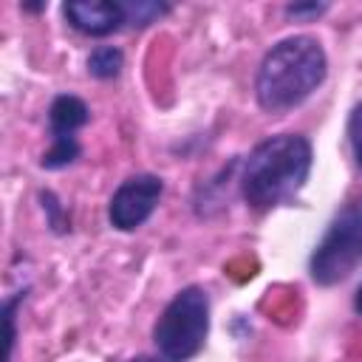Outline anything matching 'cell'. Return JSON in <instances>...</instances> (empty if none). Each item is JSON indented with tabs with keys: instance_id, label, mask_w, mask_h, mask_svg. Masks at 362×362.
<instances>
[{
	"instance_id": "10",
	"label": "cell",
	"mask_w": 362,
	"mask_h": 362,
	"mask_svg": "<svg viewBox=\"0 0 362 362\" xmlns=\"http://www.w3.org/2000/svg\"><path fill=\"white\" fill-rule=\"evenodd\" d=\"M348 144H351V153H354L356 167L362 170V102L348 116Z\"/></svg>"
},
{
	"instance_id": "2",
	"label": "cell",
	"mask_w": 362,
	"mask_h": 362,
	"mask_svg": "<svg viewBox=\"0 0 362 362\" xmlns=\"http://www.w3.org/2000/svg\"><path fill=\"white\" fill-rule=\"evenodd\" d=\"M311 173V141L297 133H283L260 141L240 173V195L255 209L288 204L303 189Z\"/></svg>"
},
{
	"instance_id": "8",
	"label": "cell",
	"mask_w": 362,
	"mask_h": 362,
	"mask_svg": "<svg viewBox=\"0 0 362 362\" xmlns=\"http://www.w3.org/2000/svg\"><path fill=\"white\" fill-rule=\"evenodd\" d=\"M122 65H124V57H122V51L113 48V45H99V48L88 57V71H90V76H96V79H113V76H119Z\"/></svg>"
},
{
	"instance_id": "3",
	"label": "cell",
	"mask_w": 362,
	"mask_h": 362,
	"mask_svg": "<svg viewBox=\"0 0 362 362\" xmlns=\"http://www.w3.org/2000/svg\"><path fill=\"white\" fill-rule=\"evenodd\" d=\"M206 334H209V297L201 286H187L161 311L153 328V342L164 362H187L204 348Z\"/></svg>"
},
{
	"instance_id": "5",
	"label": "cell",
	"mask_w": 362,
	"mask_h": 362,
	"mask_svg": "<svg viewBox=\"0 0 362 362\" xmlns=\"http://www.w3.org/2000/svg\"><path fill=\"white\" fill-rule=\"evenodd\" d=\"M90 119V110L88 105L79 99V96H71V93H62L51 102L48 107V127H51V150L42 153L40 164L45 170H59V167H68L71 161H76L79 156V141H76V130L82 124H88Z\"/></svg>"
},
{
	"instance_id": "12",
	"label": "cell",
	"mask_w": 362,
	"mask_h": 362,
	"mask_svg": "<svg viewBox=\"0 0 362 362\" xmlns=\"http://www.w3.org/2000/svg\"><path fill=\"white\" fill-rule=\"evenodd\" d=\"M325 8H328L325 3H297V6H288L286 14H288V17H317V14H322Z\"/></svg>"
},
{
	"instance_id": "14",
	"label": "cell",
	"mask_w": 362,
	"mask_h": 362,
	"mask_svg": "<svg viewBox=\"0 0 362 362\" xmlns=\"http://www.w3.org/2000/svg\"><path fill=\"white\" fill-rule=\"evenodd\" d=\"M130 362H161V359H156V356H136V359H130Z\"/></svg>"
},
{
	"instance_id": "1",
	"label": "cell",
	"mask_w": 362,
	"mask_h": 362,
	"mask_svg": "<svg viewBox=\"0 0 362 362\" xmlns=\"http://www.w3.org/2000/svg\"><path fill=\"white\" fill-rule=\"evenodd\" d=\"M325 71L328 59L314 37H286L266 51L257 68V105L266 113H288L322 85Z\"/></svg>"
},
{
	"instance_id": "11",
	"label": "cell",
	"mask_w": 362,
	"mask_h": 362,
	"mask_svg": "<svg viewBox=\"0 0 362 362\" xmlns=\"http://www.w3.org/2000/svg\"><path fill=\"white\" fill-rule=\"evenodd\" d=\"M25 300V291H17L6 305H3V322H6V362L11 359V348H14V308Z\"/></svg>"
},
{
	"instance_id": "7",
	"label": "cell",
	"mask_w": 362,
	"mask_h": 362,
	"mask_svg": "<svg viewBox=\"0 0 362 362\" xmlns=\"http://www.w3.org/2000/svg\"><path fill=\"white\" fill-rule=\"evenodd\" d=\"M71 28L88 37H107L127 25V6L113 0H74L62 6Z\"/></svg>"
},
{
	"instance_id": "13",
	"label": "cell",
	"mask_w": 362,
	"mask_h": 362,
	"mask_svg": "<svg viewBox=\"0 0 362 362\" xmlns=\"http://www.w3.org/2000/svg\"><path fill=\"white\" fill-rule=\"evenodd\" d=\"M354 311L362 317V286L356 288V294H354Z\"/></svg>"
},
{
	"instance_id": "4",
	"label": "cell",
	"mask_w": 362,
	"mask_h": 362,
	"mask_svg": "<svg viewBox=\"0 0 362 362\" xmlns=\"http://www.w3.org/2000/svg\"><path fill=\"white\" fill-rule=\"evenodd\" d=\"M362 266V198L345 204L317 243L308 272L314 283L334 286Z\"/></svg>"
},
{
	"instance_id": "6",
	"label": "cell",
	"mask_w": 362,
	"mask_h": 362,
	"mask_svg": "<svg viewBox=\"0 0 362 362\" xmlns=\"http://www.w3.org/2000/svg\"><path fill=\"white\" fill-rule=\"evenodd\" d=\"M164 192V184L158 175L141 173V175H130L119 184V189L113 192L110 204H107V221L113 229L119 232H133L139 229L156 209L158 198Z\"/></svg>"
},
{
	"instance_id": "9",
	"label": "cell",
	"mask_w": 362,
	"mask_h": 362,
	"mask_svg": "<svg viewBox=\"0 0 362 362\" xmlns=\"http://www.w3.org/2000/svg\"><path fill=\"white\" fill-rule=\"evenodd\" d=\"M127 6V25H150L153 20H158L161 14L170 11L167 3H150V0H139V3H124Z\"/></svg>"
}]
</instances>
